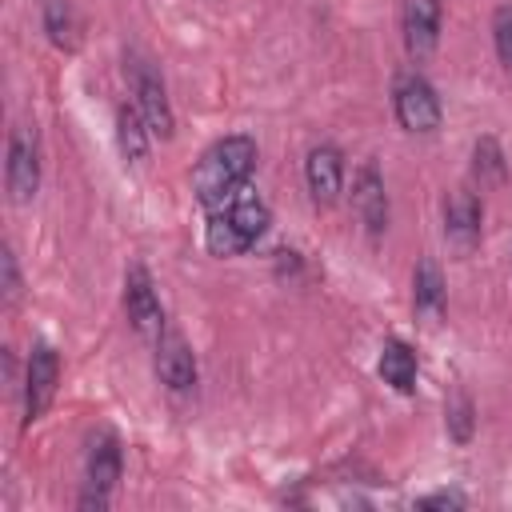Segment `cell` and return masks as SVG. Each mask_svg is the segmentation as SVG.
I'll use <instances>...</instances> for the list:
<instances>
[{
	"label": "cell",
	"mask_w": 512,
	"mask_h": 512,
	"mask_svg": "<svg viewBox=\"0 0 512 512\" xmlns=\"http://www.w3.org/2000/svg\"><path fill=\"white\" fill-rule=\"evenodd\" d=\"M412 300H416V312H428V316H436L440 308H444V276H440V268H436V260H420L416 264V276H412Z\"/></svg>",
	"instance_id": "e0dca14e"
},
{
	"label": "cell",
	"mask_w": 512,
	"mask_h": 512,
	"mask_svg": "<svg viewBox=\"0 0 512 512\" xmlns=\"http://www.w3.org/2000/svg\"><path fill=\"white\" fill-rule=\"evenodd\" d=\"M440 0H404L400 8V28H404V48L412 56H428L440 40Z\"/></svg>",
	"instance_id": "7c38bea8"
},
{
	"label": "cell",
	"mask_w": 512,
	"mask_h": 512,
	"mask_svg": "<svg viewBox=\"0 0 512 512\" xmlns=\"http://www.w3.org/2000/svg\"><path fill=\"white\" fill-rule=\"evenodd\" d=\"M392 108L400 128L408 132H436L440 128V96L420 72H400L392 84Z\"/></svg>",
	"instance_id": "277c9868"
},
{
	"label": "cell",
	"mask_w": 512,
	"mask_h": 512,
	"mask_svg": "<svg viewBox=\"0 0 512 512\" xmlns=\"http://www.w3.org/2000/svg\"><path fill=\"white\" fill-rule=\"evenodd\" d=\"M416 508H464V496L460 492H436V496L416 500Z\"/></svg>",
	"instance_id": "7402d4cb"
},
{
	"label": "cell",
	"mask_w": 512,
	"mask_h": 512,
	"mask_svg": "<svg viewBox=\"0 0 512 512\" xmlns=\"http://www.w3.org/2000/svg\"><path fill=\"white\" fill-rule=\"evenodd\" d=\"M492 40H496L500 64L512 72V4H500V8L492 12Z\"/></svg>",
	"instance_id": "d6986e66"
},
{
	"label": "cell",
	"mask_w": 512,
	"mask_h": 512,
	"mask_svg": "<svg viewBox=\"0 0 512 512\" xmlns=\"http://www.w3.org/2000/svg\"><path fill=\"white\" fill-rule=\"evenodd\" d=\"M480 220H484V208H480V196L468 192V188H456L448 200H444V240L456 248V252H472L476 240H480Z\"/></svg>",
	"instance_id": "9c48e42d"
},
{
	"label": "cell",
	"mask_w": 512,
	"mask_h": 512,
	"mask_svg": "<svg viewBox=\"0 0 512 512\" xmlns=\"http://www.w3.org/2000/svg\"><path fill=\"white\" fill-rule=\"evenodd\" d=\"M0 272H4V304L12 308L20 296V272H16V256L12 248H0Z\"/></svg>",
	"instance_id": "44dd1931"
},
{
	"label": "cell",
	"mask_w": 512,
	"mask_h": 512,
	"mask_svg": "<svg viewBox=\"0 0 512 512\" xmlns=\"http://www.w3.org/2000/svg\"><path fill=\"white\" fill-rule=\"evenodd\" d=\"M124 308H128V320L140 336H160L164 332V308H160L156 284H152L144 264H132L128 276H124Z\"/></svg>",
	"instance_id": "52a82bcc"
},
{
	"label": "cell",
	"mask_w": 512,
	"mask_h": 512,
	"mask_svg": "<svg viewBox=\"0 0 512 512\" xmlns=\"http://www.w3.org/2000/svg\"><path fill=\"white\" fill-rule=\"evenodd\" d=\"M472 168L480 176V184H504L508 180V164H504V152L492 136H480L476 148H472Z\"/></svg>",
	"instance_id": "ac0fdd59"
},
{
	"label": "cell",
	"mask_w": 512,
	"mask_h": 512,
	"mask_svg": "<svg viewBox=\"0 0 512 512\" xmlns=\"http://www.w3.org/2000/svg\"><path fill=\"white\" fill-rule=\"evenodd\" d=\"M40 188V144H36V128L20 124L8 136V192L16 204H28Z\"/></svg>",
	"instance_id": "5b68a950"
},
{
	"label": "cell",
	"mask_w": 512,
	"mask_h": 512,
	"mask_svg": "<svg viewBox=\"0 0 512 512\" xmlns=\"http://www.w3.org/2000/svg\"><path fill=\"white\" fill-rule=\"evenodd\" d=\"M352 212L360 216L368 236H384L388 228V192H384V176L376 172V164H364L352 180Z\"/></svg>",
	"instance_id": "8fae6325"
},
{
	"label": "cell",
	"mask_w": 512,
	"mask_h": 512,
	"mask_svg": "<svg viewBox=\"0 0 512 512\" xmlns=\"http://www.w3.org/2000/svg\"><path fill=\"white\" fill-rule=\"evenodd\" d=\"M380 376L396 392H412L416 388V352L404 340H388L380 352Z\"/></svg>",
	"instance_id": "5bb4252c"
},
{
	"label": "cell",
	"mask_w": 512,
	"mask_h": 512,
	"mask_svg": "<svg viewBox=\"0 0 512 512\" xmlns=\"http://www.w3.org/2000/svg\"><path fill=\"white\" fill-rule=\"evenodd\" d=\"M56 380H60V356L52 344H36L28 356V372H24V420H40L44 408L56 396Z\"/></svg>",
	"instance_id": "8992f818"
},
{
	"label": "cell",
	"mask_w": 512,
	"mask_h": 512,
	"mask_svg": "<svg viewBox=\"0 0 512 512\" xmlns=\"http://www.w3.org/2000/svg\"><path fill=\"white\" fill-rule=\"evenodd\" d=\"M44 32L64 52H72L80 44V20H76L72 0H44Z\"/></svg>",
	"instance_id": "9a60e30c"
},
{
	"label": "cell",
	"mask_w": 512,
	"mask_h": 512,
	"mask_svg": "<svg viewBox=\"0 0 512 512\" xmlns=\"http://www.w3.org/2000/svg\"><path fill=\"white\" fill-rule=\"evenodd\" d=\"M252 168H256V140L252 136H240V132L236 136H224V140H216L200 156V164L192 172V192H196V200L208 212H216V208H224L248 184Z\"/></svg>",
	"instance_id": "6da1fadb"
},
{
	"label": "cell",
	"mask_w": 512,
	"mask_h": 512,
	"mask_svg": "<svg viewBox=\"0 0 512 512\" xmlns=\"http://www.w3.org/2000/svg\"><path fill=\"white\" fill-rule=\"evenodd\" d=\"M156 372H160L168 392H192L196 388V356L176 328H164L156 336Z\"/></svg>",
	"instance_id": "ba28073f"
},
{
	"label": "cell",
	"mask_w": 512,
	"mask_h": 512,
	"mask_svg": "<svg viewBox=\"0 0 512 512\" xmlns=\"http://www.w3.org/2000/svg\"><path fill=\"white\" fill-rule=\"evenodd\" d=\"M268 224H272L268 204L256 196V188L244 184L224 208L212 212L208 232H204L208 252H212V256H240V252H248V248L264 236Z\"/></svg>",
	"instance_id": "7a4b0ae2"
},
{
	"label": "cell",
	"mask_w": 512,
	"mask_h": 512,
	"mask_svg": "<svg viewBox=\"0 0 512 512\" xmlns=\"http://www.w3.org/2000/svg\"><path fill=\"white\" fill-rule=\"evenodd\" d=\"M148 136H152V128H148V120L140 116V108L120 104V108H116V140H120V152H124L128 160H144Z\"/></svg>",
	"instance_id": "2e32d148"
},
{
	"label": "cell",
	"mask_w": 512,
	"mask_h": 512,
	"mask_svg": "<svg viewBox=\"0 0 512 512\" xmlns=\"http://www.w3.org/2000/svg\"><path fill=\"white\" fill-rule=\"evenodd\" d=\"M124 472V452H120V440L112 432H96L92 444H88V488H100V492H112L116 480Z\"/></svg>",
	"instance_id": "4fadbf2b"
},
{
	"label": "cell",
	"mask_w": 512,
	"mask_h": 512,
	"mask_svg": "<svg viewBox=\"0 0 512 512\" xmlns=\"http://www.w3.org/2000/svg\"><path fill=\"white\" fill-rule=\"evenodd\" d=\"M448 436L460 440V444L472 440V400L464 392H456L452 404H448Z\"/></svg>",
	"instance_id": "ffe728a7"
},
{
	"label": "cell",
	"mask_w": 512,
	"mask_h": 512,
	"mask_svg": "<svg viewBox=\"0 0 512 512\" xmlns=\"http://www.w3.org/2000/svg\"><path fill=\"white\" fill-rule=\"evenodd\" d=\"M124 72H128V80H132V92H136V108H140V116L148 120L152 136L168 140V136H172V128H176V116H172V104H168V88H164L160 72H156L148 60H140L136 52H128V56H124Z\"/></svg>",
	"instance_id": "3957f363"
},
{
	"label": "cell",
	"mask_w": 512,
	"mask_h": 512,
	"mask_svg": "<svg viewBox=\"0 0 512 512\" xmlns=\"http://www.w3.org/2000/svg\"><path fill=\"white\" fill-rule=\"evenodd\" d=\"M304 184L312 192L316 204H336L340 188H344V156L336 144H316L304 156Z\"/></svg>",
	"instance_id": "30bf717a"
}]
</instances>
